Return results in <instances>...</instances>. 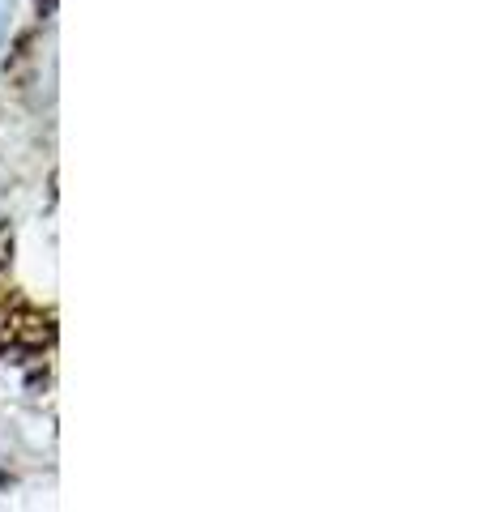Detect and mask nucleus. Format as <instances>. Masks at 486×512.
Listing matches in <instances>:
<instances>
[{
	"label": "nucleus",
	"mask_w": 486,
	"mask_h": 512,
	"mask_svg": "<svg viewBox=\"0 0 486 512\" xmlns=\"http://www.w3.org/2000/svg\"><path fill=\"white\" fill-rule=\"evenodd\" d=\"M9 22H13V0H0V43L9 35Z\"/></svg>",
	"instance_id": "obj_1"
}]
</instances>
